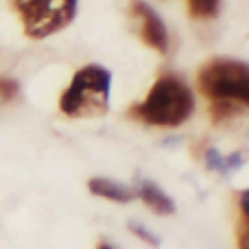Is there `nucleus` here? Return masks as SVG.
Returning <instances> with one entry per match:
<instances>
[{
  "instance_id": "obj_1",
  "label": "nucleus",
  "mask_w": 249,
  "mask_h": 249,
  "mask_svg": "<svg viewBox=\"0 0 249 249\" xmlns=\"http://www.w3.org/2000/svg\"><path fill=\"white\" fill-rule=\"evenodd\" d=\"M195 94L184 79L175 74H162L155 79L144 101L127 112L129 118L153 127H179L193 116Z\"/></svg>"
},
{
  "instance_id": "obj_2",
  "label": "nucleus",
  "mask_w": 249,
  "mask_h": 249,
  "mask_svg": "<svg viewBox=\"0 0 249 249\" xmlns=\"http://www.w3.org/2000/svg\"><path fill=\"white\" fill-rule=\"evenodd\" d=\"M112 72L99 64H88L74 72L59 96V112L68 118H96L109 112Z\"/></svg>"
},
{
  "instance_id": "obj_3",
  "label": "nucleus",
  "mask_w": 249,
  "mask_h": 249,
  "mask_svg": "<svg viewBox=\"0 0 249 249\" xmlns=\"http://www.w3.org/2000/svg\"><path fill=\"white\" fill-rule=\"evenodd\" d=\"M197 88L208 101H232L249 105V66L241 59L216 57L201 66Z\"/></svg>"
},
{
  "instance_id": "obj_4",
  "label": "nucleus",
  "mask_w": 249,
  "mask_h": 249,
  "mask_svg": "<svg viewBox=\"0 0 249 249\" xmlns=\"http://www.w3.org/2000/svg\"><path fill=\"white\" fill-rule=\"evenodd\" d=\"M31 39H46L77 18L79 0H9Z\"/></svg>"
},
{
  "instance_id": "obj_5",
  "label": "nucleus",
  "mask_w": 249,
  "mask_h": 249,
  "mask_svg": "<svg viewBox=\"0 0 249 249\" xmlns=\"http://www.w3.org/2000/svg\"><path fill=\"white\" fill-rule=\"evenodd\" d=\"M129 16L136 22L138 37L146 44L149 48H153L160 55H166L171 39H168V29L164 24V20L158 16L153 7L144 0H131L129 4Z\"/></svg>"
},
{
  "instance_id": "obj_6",
  "label": "nucleus",
  "mask_w": 249,
  "mask_h": 249,
  "mask_svg": "<svg viewBox=\"0 0 249 249\" xmlns=\"http://www.w3.org/2000/svg\"><path fill=\"white\" fill-rule=\"evenodd\" d=\"M136 197L144 201V206L149 208L153 214L160 216H171L175 212V201L160 188L155 181L151 179H138L136 181Z\"/></svg>"
},
{
  "instance_id": "obj_7",
  "label": "nucleus",
  "mask_w": 249,
  "mask_h": 249,
  "mask_svg": "<svg viewBox=\"0 0 249 249\" xmlns=\"http://www.w3.org/2000/svg\"><path fill=\"white\" fill-rule=\"evenodd\" d=\"M88 190L96 197L107 199V201L114 203H129L136 199V190L131 186H124L116 179H109V177H92L88 181Z\"/></svg>"
},
{
  "instance_id": "obj_8",
  "label": "nucleus",
  "mask_w": 249,
  "mask_h": 249,
  "mask_svg": "<svg viewBox=\"0 0 249 249\" xmlns=\"http://www.w3.org/2000/svg\"><path fill=\"white\" fill-rule=\"evenodd\" d=\"M243 164H245V160H243L241 153H234V155L223 158L216 149L206 151V166L214 173H221V175H228V173H232V171H238V168H243Z\"/></svg>"
},
{
  "instance_id": "obj_9",
  "label": "nucleus",
  "mask_w": 249,
  "mask_h": 249,
  "mask_svg": "<svg viewBox=\"0 0 249 249\" xmlns=\"http://www.w3.org/2000/svg\"><path fill=\"white\" fill-rule=\"evenodd\" d=\"M208 112H210L212 123L221 124V123L232 121V118H238L243 112H245V107L238 103H232V101H212Z\"/></svg>"
},
{
  "instance_id": "obj_10",
  "label": "nucleus",
  "mask_w": 249,
  "mask_h": 249,
  "mask_svg": "<svg viewBox=\"0 0 249 249\" xmlns=\"http://www.w3.org/2000/svg\"><path fill=\"white\" fill-rule=\"evenodd\" d=\"M223 0H188V11L195 20H212L219 16Z\"/></svg>"
},
{
  "instance_id": "obj_11",
  "label": "nucleus",
  "mask_w": 249,
  "mask_h": 249,
  "mask_svg": "<svg viewBox=\"0 0 249 249\" xmlns=\"http://www.w3.org/2000/svg\"><path fill=\"white\" fill-rule=\"evenodd\" d=\"M129 232H131L136 238H140L142 243H146V245L160 247V236L158 234H153L149 228H144V225L138 223V221H131V223H129Z\"/></svg>"
},
{
  "instance_id": "obj_12",
  "label": "nucleus",
  "mask_w": 249,
  "mask_h": 249,
  "mask_svg": "<svg viewBox=\"0 0 249 249\" xmlns=\"http://www.w3.org/2000/svg\"><path fill=\"white\" fill-rule=\"evenodd\" d=\"M20 96V83L16 79L0 77V103H9Z\"/></svg>"
},
{
  "instance_id": "obj_13",
  "label": "nucleus",
  "mask_w": 249,
  "mask_h": 249,
  "mask_svg": "<svg viewBox=\"0 0 249 249\" xmlns=\"http://www.w3.org/2000/svg\"><path fill=\"white\" fill-rule=\"evenodd\" d=\"M96 249H116L112 245V243H107V241H99V245H96Z\"/></svg>"
}]
</instances>
